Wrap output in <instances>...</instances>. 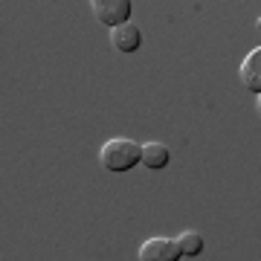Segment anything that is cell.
Returning <instances> with one entry per match:
<instances>
[{
  "mask_svg": "<svg viewBox=\"0 0 261 261\" xmlns=\"http://www.w3.org/2000/svg\"><path fill=\"white\" fill-rule=\"evenodd\" d=\"M177 241V247H180V255H200L203 252V238H200V232H195V229H186L183 235H177L174 238Z\"/></svg>",
  "mask_w": 261,
  "mask_h": 261,
  "instance_id": "7",
  "label": "cell"
},
{
  "mask_svg": "<svg viewBox=\"0 0 261 261\" xmlns=\"http://www.w3.org/2000/svg\"><path fill=\"white\" fill-rule=\"evenodd\" d=\"M111 44L116 47V53H137L142 44V32L137 23H122V27L111 29Z\"/></svg>",
  "mask_w": 261,
  "mask_h": 261,
  "instance_id": "4",
  "label": "cell"
},
{
  "mask_svg": "<svg viewBox=\"0 0 261 261\" xmlns=\"http://www.w3.org/2000/svg\"><path fill=\"white\" fill-rule=\"evenodd\" d=\"M90 9H93V18L99 20V23L116 29V27H122V23L130 20L134 3H130V0H93Z\"/></svg>",
  "mask_w": 261,
  "mask_h": 261,
  "instance_id": "2",
  "label": "cell"
},
{
  "mask_svg": "<svg viewBox=\"0 0 261 261\" xmlns=\"http://www.w3.org/2000/svg\"><path fill=\"white\" fill-rule=\"evenodd\" d=\"M168 160H171V154H168V148L163 145V142H145L140 148V163L145 168H166Z\"/></svg>",
  "mask_w": 261,
  "mask_h": 261,
  "instance_id": "6",
  "label": "cell"
},
{
  "mask_svg": "<svg viewBox=\"0 0 261 261\" xmlns=\"http://www.w3.org/2000/svg\"><path fill=\"white\" fill-rule=\"evenodd\" d=\"M99 163L108 171H130L140 163V145L134 140H125V137L108 140L102 145V151H99Z\"/></svg>",
  "mask_w": 261,
  "mask_h": 261,
  "instance_id": "1",
  "label": "cell"
},
{
  "mask_svg": "<svg viewBox=\"0 0 261 261\" xmlns=\"http://www.w3.org/2000/svg\"><path fill=\"white\" fill-rule=\"evenodd\" d=\"M180 247L174 238H148V241L140 247V261H180Z\"/></svg>",
  "mask_w": 261,
  "mask_h": 261,
  "instance_id": "3",
  "label": "cell"
},
{
  "mask_svg": "<svg viewBox=\"0 0 261 261\" xmlns=\"http://www.w3.org/2000/svg\"><path fill=\"white\" fill-rule=\"evenodd\" d=\"M241 82L250 93H261V49L255 47L252 53H247V58L241 61Z\"/></svg>",
  "mask_w": 261,
  "mask_h": 261,
  "instance_id": "5",
  "label": "cell"
}]
</instances>
